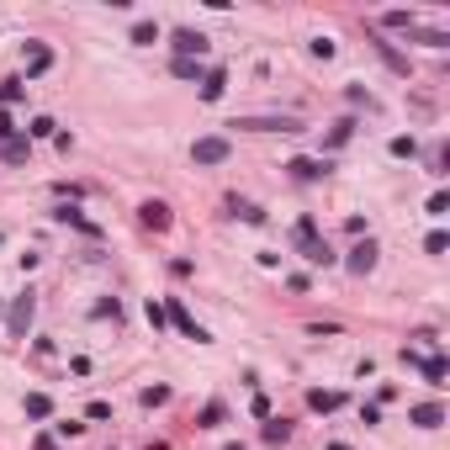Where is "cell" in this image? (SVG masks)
Returning <instances> with one entry per match:
<instances>
[{
    "mask_svg": "<svg viewBox=\"0 0 450 450\" xmlns=\"http://www.w3.org/2000/svg\"><path fill=\"white\" fill-rule=\"evenodd\" d=\"M292 244H296V254H302L308 265H334V249H329V238L318 233L313 217H302V223L292 228Z\"/></svg>",
    "mask_w": 450,
    "mask_h": 450,
    "instance_id": "cell-1",
    "label": "cell"
},
{
    "mask_svg": "<svg viewBox=\"0 0 450 450\" xmlns=\"http://www.w3.org/2000/svg\"><path fill=\"white\" fill-rule=\"evenodd\" d=\"M228 154H233V143H228L223 132H207V138L191 143V159H196V165H223Z\"/></svg>",
    "mask_w": 450,
    "mask_h": 450,
    "instance_id": "cell-2",
    "label": "cell"
},
{
    "mask_svg": "<svg viewBox=\"0 0 450 450\" xmlns=\"http://www.w3.org/2000/svg\"><path fill=\"white\" fill-rule=\"evenodd\" d=\"M165 323H175V329L186 334V339L207 344V329H202V323H196V318L186 313V302H180V296H170V302H165Z\"/></svg>",
    "mask_w": 450,
    "mask_h": 450,
    "instance_id": "cell-3",
    "label": "cell"
},
{
    "mask_svg": "<svg viewBox=\"0 0 450 450\" xmlns=\"http://www.w3.org/2000/svg\"><path fill=\"white\" fill-rule=\"evenodd\" d=\"M228 128H244V132H302V122L296 117H238V122H228Z\"/></svg>",
    "mask_w": 450,
    "mask_h": 450,
    "instance_id": "cell-4",
    "label": "cell"
},
{
    "mask_svg": "<svg viewBox=\"0 0 450 450\" xmlns=\"http://www.w3.org/2000/svg\"><path fill=\"white\" fill-rule=\"evenodd\" d=\"M403 360L424 371L429 387H445V371H450V366H445V355H418V350H403Z\"/></svg>",
    "mask_w": 450,
    "mask_h": 450,
    "instance_id": "cell-5",
    "label": "cell"
},
{
    "mask_svg": "<svg viewBox=\"0 0 450 450\" xmlns=\"http://www.w3.org/2000/svg\"><path fill=\"white\" fill-rule=\"evenodd\" d=\"M202 53H207V37L191 32V27H180V32H175V59H196V64H202Z\"/></svg>",
    "mask_w": 450,
    "mask_h": 450,
    "instance_id": "cell-6",
    "label": "cell"
},
{
    "mask_svg": "<svg viewBox=\"0 0 450 450\" xmlns=\"http://www.w3.org/2000/svg\"><path fill=\"white\" fill-rule=\"evenodd\" d=\"M376 254H381V249L371 244V238H366V244H355V249H350V260H344V265H350V275H371V271H376Z\"/></svg>",
    "mask_w": 450,
    "mask_h": 450,
    "instance_id": "cell-7",
    "label": "cell"
},
{
    "mask_svg": "<svg viewBox=\"0 0 450 450\" xmlns=\"http://www.w3.org/2000/svg\"><path fill=\"white\" fill-rule=\"evenodd\" d=\"M32 308H37V302H32V292L11 302V318H6V323H11V334H27V323H32Z\"/></svg>",
    "mask_w": 450,
    "mask_h": 450,
    "instance_id": "cell-8",
    "label": "cell"
},
{
    "mask_svg": "<svg viewBox=\"0 0 450 450\" xmlns=\"http://www.w3.org/2000/svg\"><path fill=\"white\" fill-rule=\"evenodd\" d=\"M138 217L154 228V233H165V228H170V207H165V202H143V207H138Z\"/></svg>",
    "mask_w": 450,
    "mask_h": 450,
    "instance_id": "cell-9",
    "label": "cell"
},
{
    "mask_svg": "<svg viewBox=\"0 0 450 450\" xmlns=\"http://www.w3.org/2000/svg\"><path fill=\"white\" fill-rule=\"evenodd\" d=\"M408 418H414L418 429H439V424H445V408H439V403H418Z\"/></svg>",
    "mask_w": 450,
    "mask_h": 450,
    "instance_id": "cell-10",
    "label": "cell"
},
{
    "mask_svg": "<svg viewBox=\"0 0 450 450\" xmlns=\"http://www.w3.org/2000/svg\"><path fill=\"white\" fill-rule=\"evenodd\" d=\"M286 170H292L296 180H318V175H329V159H292Z\"/></svg>",
    "mask_w": 450,
    "mask_h": 450,
    "instance_id": "cell-11",
    "label": "cell"
},
{
    "mask_svg": "<svg viewBox=\"0 0 450 450\" xmlns=\"http://www.w3.org/2000/svg\"><path fill=\"white\" fill-rule=\"evenodd\" d=\"M53 69V53H48L43 43H32V53H27V80H37V74Z\"/></svg>",
    "mask_w": 450,
    "mask_h": 450,
    "instance_id": "cell-12",
    "label": "cell"
},
{
    "mask_svg": "<svg viewBox=\"0 0 450 450\" xmlns=\"http://www.w3.org/2000/svg\"><path fill=\"white\" fill-rule=\"evenodd\" d=\"M223 90H228V69H207V80H202V101H217Z\"/></svg>",
    "mask_w": 450,
    "mask_h": 450,
    "instance_id": "cell-13",
    "label": "cell"
},
{
    "mask_svg": "<svg viewBox=\"0 0 450 450\" xmlns=\"http://www.w3.org/2000/svg\"><path fill=\"white\" fill-rule=\"evenodd\" d=\"M27 418H53V397L48 392H27Z\"/></svg>",
    "mask_w": 450,
    "mask_h": 450,
    "instance_id": "cell-14",
    "label": "cell"
},
{
    "mask_svg": "<svg viewBox=\"0 0 450 450\" xmlns=\"http://www.w3.org/2000/svg\"><path fill=\"white\" fill-rule=\"evenodd\" d=\"M339 403H344L339 392H308V408H318V414H334Z\"/></svg>",
    "mask_w": 450,
    "mask_h": 450,
    "instance_id": "cell-15",
    "label": "cell"
},
{
    "mask_svg": "<svg viewBox=\"0 0 450 450\" xmlns=\"http://www.w3.org/2000/svg\"><path fill=\"white\" fill-rule=\"evenodd\" d=\"M53 217H59V223H74V228H85V233H101V228H95L90 217H80V212H74V207H59V212H53Z\"/></svg>",
    "mask_w": 450,
    "mask_h": 450,
    "instance_id": "cell-16",
    "label": "cell"
},
{
    "mask_svg": "<svg viewBox=\"0 0 450 450\" xmlns=\"http://www.w3.org/2000/svg\"><path fill=\"white\" fill-rule=\"evenodd\" d=\"M0 159H11V165H22V159H27V138H11V143H0Z\"/></svg>",
    "mask_w": 450,
    "mask_h": 450,
    "instance_id": "cell-17",
    "label": "cell"
},
{
    "mask_svg": "<svg viewBox=\"0 0 450 450\" xmlns=\"http://www.w3.org/2000/svg\"><path fill=\"white\" fill-rule=\"evenodd\" d=\"M132 43H143V48L159 43V22H138V27H132Z\"/></svg>",
    "mask_w": 450,
    "mask_h": 450,
    "instance_id": "cell-18",
    "label": "cell"
},
{
    "mask_svg": "<svg viewBox=\"0 0 450 450\" xmlns=\"http://www.w3.org/2000/svg\"><path fill=\"white\" fill-rule=\"evenodd\" d=\"M27 132H32V138H59V122H53V117H32Z\"/></svg>",
    "mask_w": 450,
    "mask_h": 450,
    "instance_id": "cell-19",
    "label": "cell"
},
{
    "mask_svg": "<svg viewBox=\"0 0 450 450\" xmlns=\"http://www.w3.org/2000/svg\"><path fill=\"white\" fill-rule=\"evenodd\" d=\"M223 414H228L223 403H207V408H202V429H217V424H223Z\"/></svg>",
    "mask_w": 450,
    "mask_h": 450,
    "instance_id": "cell-20",
    "label": "cell"
},
{
    "mask_svg": "<svg viewBox=\"0 0 450 450\" xmlns=\"http://www.w3.org/2000/svg\"><path fill=\"white\" fill-rule=\"evenodd\" d=\"M170 69H175L180 80H196V74H202V64H196V59H175V64H170Z\"/></svg>",
    "mask_w": 450,
    "mask_h": 450,
    "instance_id": "cell-21",
    "label": "cell"
},
{
    "mask_svg": "<svg viewBox=\"0 0 450 450\" xmlns=\"http://www.w3.org/2000/svg\"><path fill=\"white\" fill-rule=\"evenodd\" d=\"M350 132H355V122L344 117V122H339V128H334V132H329V149H339V143H350Z\"/></svg>",
    "mask_w": 450,
    "mask_h": 450,
    "instance_id": "cell-22",
    "label": "cell"
},
{
    "mask_svg": "<svg viewBox=\"0 0 450 450\" xmlns=\"http://www.w3.org/2000/svg\"><path fill=\"white\" fill-rule=\"evenodd\" d=\"M286 435H292V424H286V418H275V424H265V439H271V445H281Z\"/></svg>",
    "mask_w": 450,
    "mask_h": 450,
    "instance_id": "cell-23",
    "label": "cell"
},
{
    "mask_svg": "<svg viewBox=\"0 0 450 450\" xmlns=\"http://www.w3.org/2000/svg\"><path fill=\"white\" fill-rule=\"evenodd\" d=\"M392 154H397V159H414L418 143H414V138H392Z\"/></svg>",
    "mask_w": 450,
    "mask_h": 450,
    "instance_id": "cell-24",
    "label": "cell"
},
{
    "mask_svg": "<svg viewBox=\"0 0 450 450\" xmlns=\"http://www.w3.org/2000/svg\"><path fill=\"white\" fill-rule=\"evenodd\" d=\"M22 95H27L22 80H6V85H0V101H22Z\"/></svg>",
    "mask_w": 450,
    "mask_h": 450,
    "instance_id": "cell-25",
    "label": "cell"
},
{
    "mask_svg": "<svg viewBox=\"0 0 450 450\" xmlns=\"http://www.w3.org/2000/svg\"><path fill=\"white\" fill-rule=\"evenodd\" d=\"M381 22H387V27H408V32H414V11H387Z\"/></svg>",
    "mask_w": 450,
    "mask_h": 450,
    "instance_id": "cell-26",
    "label": "cell"
},
{
    "mask_svg": "<svg viewBox=\"0 0 450 450\" xmlns=\"http://www.w3.org/2000/svg\"><path fill=\"white\" fill-rule=\"evenodd\" d=\"M53 429H59L64 439H80V435H85V424H74V418H64V424H53Z\"/></svg>",
    "mask_w": 450,
    "mask_h": 450,
    "instance_id": "cell-27",
    "label": "cell"
},
{
    "mask_svg": "<svg viewBox=\"0 0 450 450\" xmlns=\"http://www.w3.org/2000/svg\"><path fill=\"white\" fill-rule=\"evenodd\" d=\"M149 323H154V329H165V302H154V296H149Z\"/></svg>",
    "mask_w": 450,
    "mask_h": 450,
    "instance_id": "cell-28",
    "label": "cell"
},
{
    "mask_svg": "<svg viewBox=\"0 0 450 450\" xmlns=\"http://www.w3.org/2000/svg\"><path fill=\"white\" fill-rule=\"evenodd\" d=\"M143 403H149V408H154V403H170V387H149V392H143Z\"/></svg>",
    "mask_w": 450,
    "mask_h": 450,
    "instance_id": "cell-29",
    "label": "cell"
},
{
    "mask_svg": "<svg viewBox=\"0 0 450 450\" xmlns=\"http://www.w3.org/2000/svg\"><path fill=\"white\" fill-rule=\"evenodd\" d=\"M313 53H318V59H334V37H313Z\"/></svg>",
    "mask_w": 450,
    "mask_h": 450,
    "instance_id": "cell-30",
    "label": "cell"
},
{
    "mask_svg": "<svg viewBox=\"0 0 450 450\" xmlns=\"http://www.w3.org/2000/svg\"><path fill=\"white\" fill-rule=\"evenodd\" d=\"M445 244H450L445 233H429V238H424V249H429V254H445Z\"/></svg>",
    "mask_w": 450,
    "mask_h": 450,
    "instance_id": "cell-31",
    "label": "cell"
},
{
    "mask_svg": "<svg viewBox=\"0 0 450 450\" xmlns=\"http://www.w3.org/2000/svg\"><path fill=\"white\" fill-rule=\"evenodd\" d=\"M414 37H418V43H429V48H445V43H450L445 32H414Z\"/></svg>",
    "mask_w": 450,
    "mask_h": 450,
    "instance_id": "cell-32",
    "label": "cell"
},
{
    "mask_svg": "<svg viewBox=\"0 0 450 450\" xmlns=\"http://www.w3.org/2000/svg\"><path fill=\"white\" fill-rule=\"evenodd\" d=\"M11 138H16V122L6 117V111H0V143H11Z\"/></svg>",
    "mask_w": 450,
    "mask_h": 450,
    "instance_id": "cell-33",
    "label": "cell"
},
{
    "mask_svg": "<svg viewBox=\"0 0 450 450\" xmlns=\"http://www.w3.org/2000/svg\"><path fill=\"white\" fill-rule=\"evenodd\" d=\"M223 450H244V445H223Z\"/></svg>",
    "mask_w": 450,
    "mask_h": 450,
    "instance_id": "cell-34",
    "label": "cell"
},
{
    "mask_svg": "<svg viewBox=\"0 0 450 450\" xmlns=\"http://www.w3.org/2000/svg\"><path fill=\"white\" fill-rule=\"evenodd\" d=\"M329 450H350V445H329Z\"/></svg>",
    "mask_w": 450,
    "mask_h": 450,
    "instance_id": "cell-35",
    "label": "cell"
}]
</instances>
